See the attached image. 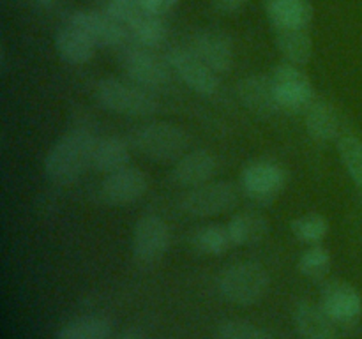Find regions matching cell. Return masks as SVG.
Listing matches in <instances>:
<instances>
[{"label":"cell","instance_id":"cell-3","mask_svg":"<svg viewBox=\"0 0 362 339\" xmlns=\"http://www.w3.org/2000/svg\"><path fill=\"white\" fill-rule=\"evenodd\" d=\"M95 99L103 108L119 115L145 117L158 112V99L136 83L105 78L95 85Z\"/></svg>","mask_w":362,"mask_h":339},{"label":"cell","instance_id":"cell-22","mask_svg":"<svg viewBox=\"0 0 362 339\" xmlns=\"http://www.w3.org/2000/svg\"><path fill=\"white\" fill-rule=\"evenodd\" d=\"M129 143L120 136L98 138L92 155V166L98 172L113 173L117 170L126 168L129 162Z\"/></svg>","mask_w":362,"mask_h":339},{"label":"cell","instance_id":"cell-1","mask_svg":"<svg viewBox=\"0 0 362 339\" xmlns=\"http://www.w3.org/2000/svg\"><path fill=\"white\" fill-rule=\"evenodd\" d=\"M98 138L87 127H74L53 143L45 157V173L52 182L73 184L92 166Z\"/></svg>","mask_w":362,"mask_h":339},{"label":"cell","instance_id":"cell-9","mask_svg":"<svg viewBox=\"0 0 362 339\" xmlns=\"http://www.w3.org/2000/svg\"><path fill=\"white\" fill-rule=\"evenodd\" d=\"M168 66L180 80L202 95H214L219 88V74L214 73L197 53L189 48H172L168 52Z\"/></svg>","mask_w":362,"mask_h":339},{"label":"cell","instance_id":"cell-17","mask_svg":"<svg viewBox=\"0 0 362 339\" xmlns=\"http://www.w3.org/2000/svg\"><path fill=\"white\" fill-rule=\"evenodd\" d=\"M265 13L274 30L310 28L313 21V6L310 0H265Z\"/></svg>","mask_w":362,"mask_h":339},{"label":"cell","instance_id":"cell-23","mask_svg":"<svg viewBox=\"0 0 362 339\" xmlns=\"http://www.w3.org/2000/svg\"><path fill=\"white\" fill-rule=\"evenodd\" d=\"M226 226H228L233 246H251V244H258L265 239L271 225H269L265 215L253 210H246L233 215Z\"/></svg>","mask_w":362,"mask_h":339},{"label":"cell","instance_id":"cell-21","mask_svg":"<svg viewBox=\"0 0 362 339\" xmlns=\"http://www.w3.org/2000/svg\"><path fill=\"white\" fill-rule=\"evenodd\" d=\"M306 129L318 143H327L339 138V117L334 106L322 99H315L306 109Z\"/></svg>","mask_w":362,"mask_h":339},{"label":"cell","instance_id":"cell-27","mask_svg":"<svg viewBox=\"0 0 362 339\" xmlns=\"http://www.w3.org/2000/svg\"><path fill=\"white\" fill-rule=\"evenodd\" d=\"M338 150L350 179L362 189V140L352 133L341 134L338 138Z\"/></svg>","mask_w":362,"mask_h":339},{"label":"cell","instance_id":"cell-16","mask_svg":"<svg viewBox=\"0 0 362 339\" xmlns=\"http://www.w3.org/2000/svg\"><path fill=\"white\" fill-rule=\"evenodd\" d=\"M218 170V159L212 152L200 148L184 154L173 166L172 177L179 186L197 187L211 182Z\"/></svg>","mask_w":362,"mask_h":339},{"label":"cell","instance_id":"cell-26","mask_svg":"<svg viewBox=\"0 0 362 339\" xmlns=\"http://www.w3.org/2000/svg\"><path fill=\"white\" fill-rule=\"evenodd\" d=\"M129 35L145 48H156L166 39V23L161 14L147 13L129 28Z\"/></svg>","mask_w":362,"mask_h":339},{"label":"cell","instance_id":"cell-34","mask_svg":"<svg viewBox=\"0 0 362 339\" xmlns=\"http://www.w3.org/2000/svg\"><path fill=\"white\" fill-rule=\"evenodd\" d=\"M119 339H147V335L141 331H127L124 332Z\"/></svg>","mask_w":362,"mask_h":339},{"label":"cell","instance_id":"cell-7","mask_svg":"<svg viewBox=\"0 0 362 339\" xmlns=\"http://www.w3.org/2000/svg\"><path fill=\"white\" fill-rule=\"evenodd\" d=\"M240 186L255 201L269 203L285 189L286 170L271 159H257L244 166L240 173Z\"/></svg>","mask_w":362,"mask_h":339},{"label":"cell","instance_id":"cell-20","mask_svg":"<svg viewBox=\"0 0 362 339\" xmlns=\"http://www.w3.org/2000/svg\"><path fill=\"white\" fill-rule=\"evenodd\" d=\"M276 46L285 59L293 66H306L313 56V37L310 28H278Z\"/></svg>","mask_w":362,"mask_h":339},{"label":"cell","instance_id":"cell-18","mask_svg":"<svg viewBox=\"0 0 362 339\" xmlns=\"http://www.w3.org/2000/svg\"><path fill=\"white\" fill-rule=\"evenodd\" d=\"M55 48L64 62L71 64V66H81V64L90 62L98 46L87 34H83L80 28L67 21V25H64L57 32Z\"/></svg>","mask_w":362,"mask_h":339},{"label":"cell","instance_id":"cell-31","mask_svg":"<svg viewBox=\"0 0 362 339\" xmlns=\"http://www.w3.org/2000/svg\"><path fill=\"white\" fill-rule=\"evenodd\" d=\"M218 339H274L264 328L247 321H226L218 328Z\"/></svg>","mask_w":362,"mask_h":339},{"label":"cell","instance_id":"cell-33","mask_svg":"<svg viewBox=\"0 0 362 339\" xmlns=\"http://www.w3.org/2000/svg\"><path fill=\"white\" fill-rule=\"evenodd\" d=\"M247 0H218V4L225 9H239L240 6H244Z\"/></svg>","mask_w":362,"mask_h":339},{"label":"cell","instance_id":"cell-28","mask_svg":"<svg viewBox=\"0 0 362 339\" xmlns=\"http://www.w3.org/2000/svg\"><path fill=\"white\" fill-rule=\"evenodd\" d=\"M292 232L306 244H318L329 233V221L318 212H308L292 221Z\"/></svg>","mask_w":362,"mask_h":339},{"label":"cell","instance_id":"cell-30","mask_svg":"<svg viewBox=\"0 0 362 339\" xmlns=\"http://www.w3.org/2000/svg\"><path fill=\"white\" fill-rule=\"evenodd\" d=\"M106 13L124 25L127 32L147 13H152L141 4V0H106Z\"/></svg>","mask_w":362,"mask_h":339},{"label":"cell","instance_id":"cell-2","mask_svg":"<svg viewBox=\"0 0 362 339\" xmlns=\"http://www.w3.org/2000/svg\"><path fill=\"white\" fill-rule=\"evenodd\" d=\"M131 143L141 155L156 162H177L189 148V136L180 126L151 122L133 133Z\"/></svg>","mask_w":362,"mask_h":339},{"label":"cell","instance_id":"cell-11","mask_svg":"<svg viewBox=\"0 0 362 339\" xmlns=\"http://www.w3.org/2000/svg\"><path fill=\"white\" fill-rule=\"evenodd\" d=\"M187 48L197 53L214 73L225 74L233 67V42L228 34L218 28H202L194 32Z\"/></svg>","mask_w":362,"mask_h":339},{"label":"cell","instance_id":"cell-19","mask_svg":"<svg viewBox=\"0 0 362 339\" xmlns=\"http://www.w3.org/2000/svg\"><path fill=\"white\" fill-rule=\"evenodd\" d=\"M296 328L304 339H336L334 321L329 318L324 307L310 302H300L293 311Z\"/></svg>","mask_w":362,"mask_h":339},{"label":"cell","instance_id":"cell-14","mask_svg":"<svg viewBox=\"0 0 362 339\" xmlns=\"http://www.w3.org/2000/svg\"><path fill=\"white\" fill-rule=\"evenodd\" d=\"M322 307L334 323L350 327L359 321L362 314V299L349 282H331L322 293Z\"/></svg>","mask_w":362,"mask_h":339},{"label":"cell","instance_id":"cell-29","mask_svg":"<svg viewBox=\"0 0 362 339\" xmlns=\"http://www.w3.org/2000/svg\"><path fill=\"white\" fill-rule=\"evenodd\" d=\"M297 267H299L300 274H304L306 278H324L331 268V253H329L327 247L313 244L310 249L300 254Z\"/></svg>","mask_w":362,"mask_h":339},{"label":"cell","instance_id":"cell-32","mask_svg":"<svg viewBox=\"0 0 362 339\" xmlns=\"http://www.w3.org/2000/svg\"><path fill=\"white\" fill-rule=\"evenodd\" d=\"M179 2L180 0H141V4H144L148 11H152V13L156 14H161V16L163 14L170 13Z\"/></svg>","mask_w":362,"mask_h":339},{"label":"cell","instance_id":"cell-15","mask_svg":"<svg viewBox=\"0 0 362 339\" xmlns=\"http://www.w3.org/2000/svg\"><path fill=\"white\" fill-rule=\"evenodd\" d=\"M237 97L250 109L260 117H272L283 112L276 95L274 81L267 74H251L237 83Z\"/></svg>","mask_w":362,"mask_h":339},{"label":"cell","instance_id":"cell-35","mask_svg":"<svg viewBox=\"0 0 362 339\" xmlns=\"http://www.w3.org/2000/svg\"><path fill=\"white\" fill-rule=\"evenodd\" d=\"M53 2H55V0H37V4H41V6H52Z\"/></svg>","mask_w":362,"mask_h":339},{"label":"cell","instance_id":"cell-4","mask_svg":"<svg viewBox=\"0 0 362 339\" xmlns=\"http://www.w3.org/2000/svg\"><path fill=\"white\" fill-rule=\"evenodd\" d=\"M267 270L257 261H239L221 272L218 288L226 300L239 306L258 302L269 290Z\"/></svg>","mask_w":362,"mask_h":339},{"label":"cell","instance_id":"cell-10","mask_svg":"<svg viewBox=\"0 0 362 339\" xmlns=\"http://www.w3.org/2000/svg\"><path fill=\"white\" fill-rule=\"evenodd\" d=\"M170 246V230L159 215L138 219L133 233V254L141 265H152L165 256Z\"/></svg>","mask_w":362,"mask_h":339},{"label":"cell","instance_id":"cell-24","mask_svg":"<svg viewBox=\"0 0 362 339\" xmlns=\"http://www.w3.org/2000/svg\"><path fill=\"white\" fill-rule=\"evenodd\" d=\"M112 334V321L105 316H81L60 328L57 339H108Z\"/></svg>","mask_w":362,"mask_h":339},{"label":"cell","instance_id":"cell-25","mask_svg":"<svg viewBox=\"0 0 362 339\" xmlns=\"http://www.w3.org/2000/svg\"><path fill=\"white\" fill-rule=\"evenodd\" d=\"M194 249L204 254H219L226 253L230 247H233V240L230 237L228 226L226 225H205L193 233L191 237Z\"/></svg>","mask_w":362,"mask_h":339},{"label":"cell","instance_id":"cell-6","mask_svg":"<svg viewBox=\"0 0 362 339\" xmlns=\"http://www.w3.org/2000/svg\"><path fill=\"white\" fill-rule=\"evenodd\" d=\"M271 76L283 112H306L311 102L317 99L310 76L299 66L283 62L274 67Z\"/></svg>","mask_w":362,"mask_h":339},{"label":"cell","instance_id":"cell-12","mask_svg":"<svg viewBox=\"0 0 362 339\" xmlns=\"http://www.w3.org/2000/svg\"><path fill=\"white\" fill-rule=\"evenodd\" d=\"M69 23L80 28L83 34L101 48H115L126 44L129 32L106 11H76L69 16Z\"/></svg>","mask_w":362,"mask_h":339},{"label":"cell","instance_id":"cell-5","mask_svg":"<svg viewBox=\"0 0 362 339\" xmlns=\"http://www.w3.org/2000/svg\"><path fill=\"white\" fill-rule=\"evenodd\" d=\"M239 201V191L232 182L218 180L191 187L180 201V207L193 218H211L232 210Z\"/></svg>","mask_w":362,"mask_h":339},{"label":"cell","instance_id":"cell-8","mask_svg":"<svg viewBox=\"0 0 362 339\" xmlns=\"http://www.w3.org/2000/svg\"><path fill=\"white\" fill-rule=\"evenodd\" d=\"M120 64H122L124 73L127 74L133 83L141 85L145 88H159L165 87L170 81L168 64L163 62L161 59L151 52V48L145 46H124L122 55H120Z\"/></svg>","mask_w":362,"mask_h":339},{"label":"cell","instance_id":"cell-13","mask_svg":"<svg viewBox=\"0 0 362 339\" xmlns=\"http://www.w3.org/2000/svg\"><path fill=\"white\" fill-rule=\"evenodd\" d=\"M147 173L134 166L108 173L101 184V196L106 203L124 207L140 200L148 189Z\"/></svg>","mask_w":362,"mask_h":339}]
</instances>
